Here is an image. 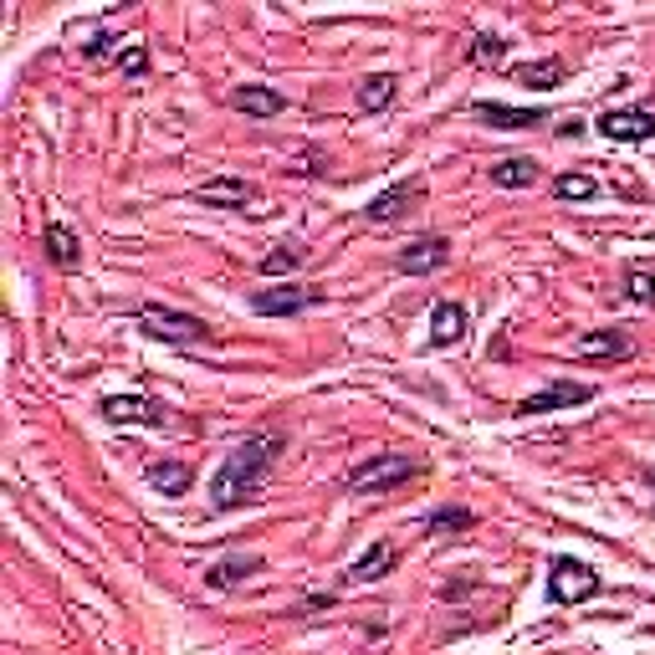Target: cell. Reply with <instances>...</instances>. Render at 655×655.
<instances>
[{
    "label": "cell",
    "mask_w": 655,
    "mask_h": 655,
    "mask_svg": "<svg viewBox=\"0 0 655 655\" xmlns=\"http://www.w3.org/2000/svg\"><path fill=\"white\" fill-rule=\"evenodd\" d=\"M574 354H579V359H630L635 343H630L620 328H594V333H584V338L574 343Z\"/></svg>",
    "instance_id": "obj_12"
},
{
    "label": "cell",
    "mask_w": 655,
    "mask_h": 655,
    "mask_svg": "<svg viewBox=\"0 0 655 655\" xmlns=\"http://www.w3.org/2000/svg\"><path fill=\"white\" fill-rule=\"evenodd\" d=\"M425 528H430V533H471V528H476V512H471V507H435V512L425 517Z\"/></svg>",
    "instance_id": "obj_23"
},
{
    "label": "cell",
    "mask_w": 655,
    "mask_h": 655,
    "mask_svg": "<svg viewBox=\"0 0 655 655\" xmlns=\"http://www.w3.org/2000/svg\"><path fill=\"white\" fill-rule=\"evenodd\" d=\"M118 72L123 77H144L149 72V47H144V41H128V47L118 52Z\"/></svg>",
    "instance_id": "obj_28"
},
{
    "label": "cell",
    "mask_w": 655,
    "mask_h": 655,
    "mask_svg": "<svg viewBox=\"0 0 655 655\" xmlns=\"http://www.w3.org/2000/svg\"><path fill=\"white\" fill-rule=\"evenodd\" d=\"M190 482H195V471H190L185 461H154V466H149V487L164 492V497H185Z\"/></svg>",
    "instance_id": "obj_20"
},
{
    "label": "cell",
    "mask_w": 655,
    "mask_h": 655,
    "mask_svg": "<svg viewBox=\"0 0 655 655\" xmlns=\"http://www.w3.org/2000/svg\"><path fill=\"white\" fill-rule=\"evenodd\" d=\"M538 180V164L533 159H502V164H492V185H502V190H522V185H533Z\"/></svg>",
    "instance_id": "obj_22"
},
{
    "label": "cell",
    "mask_w": 655,
    "mask_h": 655,
    "mask_svg": "<svg viewBox=\"0 0 655 655\" xmlns=\"http://www.w3.org/2000/svg\"><path fill=\"white\" fill-rule=\"evenodd\" d=\"M446 261H451V241H446V236H420V241H410V246L395 256V267L410 272V277H425V272H441Z\"/></svg>",
    "instance_id": "obj_8"
},
{
    "label": "cell",
    "mask_w": 655,
    "mask_h": 655,
    "mask_svg": "<svg viewBox=\"0 0 655 655\" xmlns=\"http://www.w3.org/2000/svg\"><path fill=\"white\" fill-rule=\"evenodd\" d=\"M553 195H558L563 205H569V200H594L599 185L589 180V174H558V180H553Z\"/></svg>",
    "instance_id": "obj_25"
},
{
    "label": "cell",
    "mask_w": 655,
    "mask_h": 655,
    "mask_svg": "<svg viewBox=\"0 0 655 655\" xmlns=\"http://www.w3.org/2000/svg\"><path fill=\"white\" fill-rule=\"evenodd\" d=\"M123 47H118V36H93V41H82V57H118Z\"/></svg>",
    "instance_id": "obj_29"
},
{
    "label": "cell",
    "mask_w": 655,
    "mask_h": 655,
    "mask_svg": "<svg viewBox=\"0 0 655 655\" xmlns=\"http://www.w3.org/2000/svg\"><path fill=\"white\" fill-rule=\"evenodd\" d=\"M139 328L159 343H174V348H195V343H210L215 328L195 313H180V308H164V302H144L139 308Z\"/></svg>",
    "instance_id": "obj_2"
},
{
    "label": "cell",
    "mask_w": 655,
    "mask_h": 655,
    "mask_svg": "<svg viewBox=\"0 0 655 655\" xmlns=\"http://www.w3.org/2000/svg\"><path fill=\"white\" fill-rule=\"evenodd\" d=\"M604 589V579L589 569V563H574V558H553V574H548V594L558 604H584Z\"/></svg>",
    "instance_id": "obj_4"
},
{
    "label": "cell",
    "mask_w": 655,
    "mask_h": 655,
    "mask_svg": "<svg viewBox=\"0 0 655 655\" xmlns=\"http://www.w3.org/2000/svg\"><path fill=\"white\" fill-rule=\"evenodd\" d=\"M410 476H420V461H410L400 451H379V456H369V461H359L354 471H348V492L379 497V492H395L400 482H410Z\"/></svg>",
    "instance_id": "obj_3"
},
{
    "label": "cell",
    "mask_w": 655,
    "mask_h": 655,
    "mask_svg": "<svg viewBox=\"0 0 655 655\" xmlns=\"http://www.w3.org/2000/svg\"><path fill=\"white\" fill-rule=\"evenodd\" d=\"M251 574H261V558H256V553H231V558H221V563H210L205 584H210V589H236V584H246Z\"/></svg>",
    "instance_id": "obj_16"
},
{
    "label": "cell",
    "mask_w": 655,
    "mask_h": 655,
    "mask_svg": "<svg viewBox=\"0 0 655 655\" xmlns=\"http://www.w3.org/2000/svg\"><path fill=\"white\" fill-rule=\"evenodd\" d=\"M599 134L615 144H645V139H655V113L650 108H609L599 118Z\"/></svg>",
    "instance_id": "obj_7"
},
{
    "label": "cell",
    "mask_w": 655,
    "mask_h": 655,
    "mask_svg": "<svg viewBox=\"0 0 655 655\" xmlns=\"http://www.w3.org/2000/svg\"><path fill=\"white\" fill-rule=\"evenodd\" d=\"M558 134H563V139H579V134H584V118H569V123H558Z\"/></svg>",
    "instance_id": "obj_30"
},
{
    "label": "cell",
    "mask_w": 655,
    "mask_h": 655,
    "mask_svg": "<svg viewBox=\"0 0 655 655\" xmlns=\"http://www.w3.org/2000/svg\"><path fill=\"white\" fill-rule=\"evenodd\" d=\"M599 395L594 384H579V379H553L548 389H538V395H528L517 405V415H553V410H574V405H589Z\"/></svg>",
    "instance_id": "obj_5"
},
{
    "label": "cell",
    "mask_w": 655,
    "mask_h": 655,
    "mask_svg": "<svg viewBox=\"0 0 655 655\" xmlns=\"http://www.w3.org/2000/svg\"><path fill=\"white\" fill-rule=\"evenodd\" d=\"M302 246H277V251H267L261 256V277H282V272H292V267H302Z\"/></svg>",
    "instance_id": "obj_26"
},
{
    "label": "cell",
    "mask_w": 655,
    "mask_h": 655,
    "mask_svg": "<svg viewBox=\"0 0 655 655\" xmlns=\"http://www.w3.org/2000/svg\"><path fill=\"white\" fill-rule=\"evenodd\" d=\"M563 77H569V67H563L558 57L512 67V82H517V87H528V93H553V87H563Z\"/></svg>",
    "instance_id": "obj_15"
},
{
    "label": "cell",
    "mask_w": 655,
    "mask_h": 655,
    "mask_svg": "<svg viewBox=\"0 0 655 655\" xmlns=\"http://www.w3.org/2000/svg\"><path fill=\"white\" fill-rule=\"evenodd\" d=\"M395 93H400V77H395V72H374V77L359 82V103H364L369 113L389 108V103H395Z\"/></svg>",
    "instance_id": "obj_21"
},
{
    "label": "cell",
    "mask_w": 655,
    "mask_h": 655,
    "mask_svg": "<svg viewBox=\"0 0 655 655\" xmlns=\"http://www.w3.org/2000/svg\"><path fill=\"white\" fill-rule=\"evenodd\" d=\"M420 195H425L420 180H400V185H389L384 195H374V200L364 205V215H369V221H400V215H405Z\"/></svg>",
    "instance_id": "obj_11"
},
{
    "label": "cell",
    "mask_w": 655,
    "mask_h": 655,
    "mask_svg": "<svg viewBox=\"0 0 655 655\" xmlns=\"http://www.w3.org/2000/svg\"><path fill=\"white\" fill-rule=\"evenodd\" d=\"M195 200H200V205H215V210H246V205L256 200V190H251L246 180H236V174H221V180H205V185L195 190Z\"/></svg>",
    "instance_id": "obj_10"
},
{
    "label": "cell",
    "mask_w": 655,
    "mask_h": 655,
    "mask_svg": "<svg viewBox=\"0 0 655 655\" xmlns=\"http://www.w3.org/2000/svg\"><path fill=\"white\" fill-rule=\"evenodd\" d=\"M476 118L492 123V128H538V123H548L543 108H507V103H476Z\"/></svg>",
    "instance_id": "obj_19"
},
{
    "label": "cell",
    "mask_w": 655,
    "mask_h": 655,
    "mask_svg": "<svg viewBox=\"0 0 655 655\" xmlns=\"http://www.w3.org/2000/svg\"><path fill=\"white\" fill-rule=\"evenodd\" d=\"M103 420H113V425H164L169 415H164V405L159 400H144V395H108L103 400Z\"/></svg>",
    "instance_id": "obj_9"
},
{
    "label": "cell",
    "mask_w": 655,
    "mask_h": 655,
    "mask_svg": "<svg viewBox=\"0 0 655 655\" xmlns=\"http://www.w3.org/2000/svg\"><path fill=\"white\" fill-rule=\"evenodd\" d=\"M41 241H47V256H52V267H62V272L82 267V241H77V231H72V226L52 221L47 231H41Z\"/></svg>",
    "instance_id": "obj_17"
},
{
    "label": "cell",
    "mask_w": 655,
    "mask_h": 655,
    "mask_svg": "<svg viewBox=\"0 0 655 655\" xmlns=\"http://www.w3.org/2000/svg\"><path fill=\"white\" fill-rule=\"evenodd\" d=\"M625 297L640 302V308H655V272L650 267H630L625 272Z\"/></svg>",
    "instance_id": "obj_24"
},
{
    "label": "cell",
    "mask_w": 655,
    "mask_h": 655,
    "mask_svg": "<svg viewBox=\"0 0 655 655\" xmlns=\"http://www.w3.org/2000/svg\"><path fill=\"white\" fill-rule=\"evenodd\" d=\"M318 302H323L318 287H261V292L251 297V308H256L261 318H292V313L318 308Z\"/></svg>",
    "instance_id": "obj_6"
},
{
    "label": "cell",
    "mask_w": 655,
    "mask_h": 655,
    "mask_svg": "<svg viewBox=\"0 0 655 655\" xmlns=\"http://www.w3.org/2000/svg\"><path fill=\"white\" fill-rule=\"evenodd\" d=\"M231 103H236L246 118H277V113H287V98L277 93V87H261V82H246V87H236V93H231Z\"/></svg>",
    "instance_id": "obj_14"
},
{
    "label": "cell",
    "mask_w": 655,
    "mask_h": 655,
    "mask_svg": "<svg viewBox=\"0 0 655 655\" xmlns=\"http://www.w3.org/2000/svg\"><path fill=\"white\" fill-rule=\"evenodd\" d=\"M395 563H400V553H395V543H374L359 563H354V569H348L343 574V589H359V584H374V579H384L389 569H395Z\"/></svg>",
    "instance_id": "obj_13"
},
{
    "label": "cell",
    "mask_w": 655,
    "mask_h": 655,
    "mask_svg": "<svg viewBox=\"0 0 655 655\" xmlns=\"http://www.w3.org/2000/svg\"><path fill=\"white\" fill-rule=\"evenodd\" d=\"M650 482H655V471H650Z\"/></svg>",
    "instance_id": "obj_31"
},
{
    "label": "cell",
    "mask_w": 655,
    "mask_h": 655,
    "mask_svg": "<svg viewBox=\"0 0 655 655\" xmlns=\"http://www.w3.org/2000/svg\"><path fill=\"white\" fill-rule=\"evenodd\" d=\"M282 451H287V441H282L277 430L246 435V441L221 461V471L210 476V507H215V512H236V507L256 502L261 487H267V471L277 466Z\"/></svg>",
    "instance_id": "obj_1"
},
{
    "label": "cell",
    "mask_w": 655,
    "mask_h": 655,
    "mask_svg": "<svg viewBox=\"0 0 655 655\" xmlns=\"http://www.w3.org/2000/svg\"><path fill=\"white\" fill-rule=\"evenodd\" d=\"M461 338H466V308H461V302H435V313H430V343L446 348V343H461Z\"/></svg>",
    "instance_id": "obj_18"
},
{
    "label": "cell",
    "mask_w": 655,
    "mask_h": 655,
    "mask_svg": "<svg viewBox=\"0 0 655 655\" xmlns=\"http://www.w3.org/2000/svg\"><path fill=\"white\" fill-rule=\"evenodd\" d=\"M502 57H507V41H502V36L482 31V36L471 41V62H482V67H497Z\"/></svg>",
    "instance_id": "obj_27"
}]
</instances>
